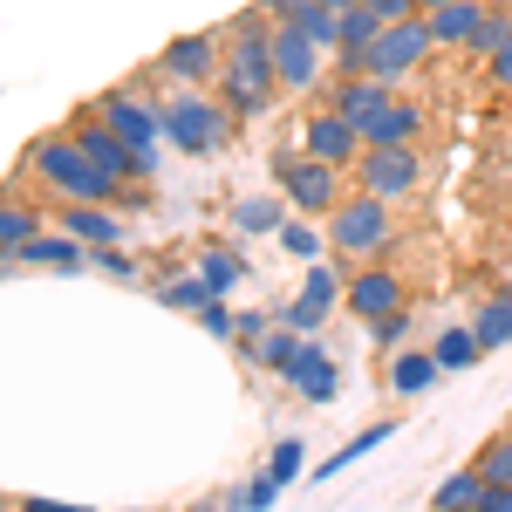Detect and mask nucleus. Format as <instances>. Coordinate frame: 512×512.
I'll use <instances>...</instances> for the list:
<instances>
[{
  "mask_svg": "<svg viewBox=\"0 0 512 512\" xmlns=\"http://www.w3.org/2000/svg\"><path fill=\"white\" fill-rule=\"evenodd\" d=\"M28 171H35L62 205H117V178H103L96 164L82 158V144L69 137V130L35 137V144H28Z\"/></svg>",
  "mask_w": 512,
  "mask_h": 512,
  "instance_id": "nucleus-1",
  "label": "nucleus"
},
{
  "mask_svg": "<svg viewBox=\"0 0 512 512\" xmlns=\"http://www.w3.org/2000/svg\"><path fill=\"white\" fill-rule=\"evenodd\" d=\"M321 233H328V260L369 267V260H383L396 246V205H383V198H369V192H349L321 219Z\"/></svg>",
  "mask_w": 512,
  "mask_h": 512,
  "instance_id": "nucleus-2",
  "label": "nucleus"
},
{
  "mask_svg": "<svg viewBox=\"0 0 512 512\" xmlns=\"http://www.w3.org/2000/svg\"><path fill=\"white\" fill-rule=\"evenodd\" d=\"M233 110L212 96V89H171L164 96V144H178L185 158H212L233 144Z\"/></svg>",
  "mask_w": 512,
  "mask_h": 512,
  "instance_id": "nucleus-3",
  "label": "nucleus"
},
{
  "mask_svg": "<svg viewBox=\"0 0 512 512\" xmlns=\"http://www.w3.org/2000/svg\"><path fill=\"white\" fill-rule=\"evenodd\" d=\"M89 110L110 123L123 144L137 151V158H158V151H164V96H158V89H151L144 76L110 82V89H103V96H96Z\"/></svg>",
  "mask_w": 512,
  "mask_h": 512,
  "instance_id": "nucleus-4",
  "label": "nucleus"
},
{
  "mask_svg": "<svg viewBox=\"0 0 512 512\" xmlns=\"http://www.w3.org/2000/svg\"><path fill=\"white\" fill-rule=\"evenodd\" d=\"M274 192L301 212V219H328L342 198L355 192L349 171H335V164H315L308 151H280L274 158Z\"/></svg>",
  "mask_w": 512,
  "mask_h": 512,
  "instance_id": "nucleus-5",
  "label": "nucleus"
},
{
  "mask_svg": "<svg viewBox=\"0 0 512 512\" xmlns=\"http://www.w3.org/2000/svg\"><path fill=\"white\" fill-rule=\"evenodd\" d=\"M424 178H431V164L417 144H376V151H362L349 164V185L369 198H383V205H403V198L424 192Z\"/></svg>",
  "mask_w": 512,
  "mask_h": 512,
  "instance_id": "nucleus-6",
  "label": "nucleus"
},
{
  "mask_svg": "<svg viewBox=\"0 0 512 512\" xmlns=\"http://www.w3.org/2000/svg\"><path fill=\"white\" fill-rule=\"evenodd\" d=\"M219 69H226V35H219V28H198V35L164 41V55L144 69V82H151V89H158V82H171V89H212Z\"/></svg>",
  "mask_w": 512,
  "mask_h": 512,
  "instance_id": "nucleus-7",
  "label": "nucleus"
},
{
  "mask_svg": "<svg viewBox=\"0 0 512 512\" xmlns=\"http://www.w3.org/2000/svg\"><path fill=\"white\" fill-rule=\"evenodd\" d=\"M431 55H437L431 21H424V14H410V21H390V28L376 35V48H369V76L390 82V89H403V82L417 76Z\"/></svg>",
  "mask_w": 512,
  "mask_h": 512,
  "instance_id": "nucleus-8",
  "label": "nucleus"
},
{
  "mask_svg": "<svg viewBox=\"0 0 512 512\" xmlns=\"http://www.w3.org/2000/svg\"><path fill=\"white\" fill-rule=\"evenodd\" d=\"M342 308H349V315L369 328V321H383V315H396V308H410V280L396 274L390 260L349 267V280H342Z\"/></svg>",
  "mask_w": 512,
  "mask_h": 512,
  "instance_id": "nucleus-9",
  "label": "nucleus"
},
{
  "mask_svg": "<svg viewBox=\"0 0 512 512\" xmlns=\"http://www.w3.org/2000/svg\"><path fill=\"white\" fill-rule=\"evenodd\" d=\"M342 280H349V267H342V260H315V267L301 274V287H294V301L280 308V328H294V335H315L321 321L342 308Z\"/></svg>",
  "mask_w": 512,
  "mask_h": 512,
  "instance_id": "nucleus-10",
  "label": "nucleus"
},
{
  "mask_svg": "<svg viewBox=\"0 0 512 512\" xmlns=\"http://www.w3.org/2000/svg\"><path fill=\"white\" fill-rule=\"evenodd\" d=\"M274 76H280V96H315L321 82H328V48L301 35L294 21H274Z\"/></svg>",
  "mask_w": 512,
  "mask_h": 512,
  "instance_id": "nucleus-11",
  "label": "nucleus"
},
{
  "mask_svg": "<svg viewBox=\"0 0 512 512\" xmlns=\"http://www.w3.org/2000/svg\"><path fill=\"white\" fill-rule=\"evenodd\" d=\"M294 151H308L315 164H335V171H349L355 158H362V137H355L349 117H335L328 103L321 110H308V117L294 123Z\"/></svg>",
  "mask_w": 512,
  "mask_h": 512,
  "instance_id": "nucleus-12",
  "label": "nucleus"
},
{
  "mask_svg": "<svg viewBox=\"0 0 512 512\" xmlns=\"http://www.w3.org/2000/svg\"><path fill=\"white\" fill-rule=\"evenodd\" d=\"M287 390L301 396V403H335V396H342V369H335V355L321 349L315 335H308V342H301V355H294Z\"/></svg>",
  "mask_w": 512,
  "mask_h": 512,
  "instance_id": "nucleus-13",
  "label": "nucleus"
},
{
  "mask_svg": "<svg viewBox=\"0 0 512 512\" xmlns=\"http://www.w3.org/2000/svg\"><path fill=\"white\" fill-rule=\"evenodd\" d=\"M437 383H444V362H437L424 342H410V349H396L390 362H383V390L390 396H431Z\"/></svg>",
  "mask_w": 512,
  "mask_h": 512,
  "instance_id": "nucleus-14",
  "label": "nucleus"
},
{
  "mask_svg": "<svg viewBox=\"0 0 512 512\" xmlns=\"http://www.w3.org/2000/svg\"><path fill=\"white\" fill-rule=\"evenodd\" d=\"M7 260H14V267H55V274H82V267H89V246H82V239H69V233H48V226H41V233L21 239Z\"/></svg>",
  "mask_w": 512,
  "mask_h": 512,
  "instance_id": "nucleus-15",
  "label": "nucleus"
},
{
  "mask_svg": "<svg viewBox=\"0 0 512 512\" xmlns=\"http://www.w3.org/2000/svg\"><path fill=\"white\" fill-rule=\"evenodd\" d=\"M48 219H55V233L82 239L89 253L123 239V212H117V205H62V212H48Z\"/></svg>",
  "mask_w": 512,
  "mask_h": 512,
  "instance_id": "nucleus-16",
  "label": "nucleus"
},
{
  "mask_svg": "<svg viewBox=\"0 0 512 512\" xmlns=\"http://www.w3.org/2000/svg\"><path fill=\"white\" fill-rule=\"evenodd\" d=\"M424 123H431V110H424V103L390 96V110L362 130V151H376V144H417V137H424Z\"/></svg>",
  "mask_w": 512,
  "mask_h": 512,
  "instance_id": "nucleus-17",
  "label": "nucleus"
},
{
  "mask_svg": "<svg viewBox=\"0 0 512 512\" xmlns=\"http://www.w3.org/2000/svg\"><path fill=\"white\" fill-rule=\"evenodd\" d=\"M485 7H492V0H451V7L424 14V21H431V41L465 55V48H472V35H478V21H485Z\"/></svg>",
  "mask_w": 512,
  "mask_h": 512,
  "instance_id": "nucleus-18",
  "label": "nucleus"
},
{
  "mask_svg": "<svg viewBox=\"0 0 512 512\" xmlns=\"http://www.w3.org/2000/svg\"><path fill=\"white\" fill-rule=\"evenodd\" d=\"M287 198L280 192H246V198H233V233H246V239H267V233H280L287 226Z\"/></svg>",
  "mask_w": 512,
  "mask_h": 512,
  "instance_id": "nucleus-19",
  "label": "nucleus"
},
{
  "mask_svg": "<svg viewBox=\"0 0 512 512\" xmlns=\"http://www.w3.org/2000/svg\"><path fill=\"white\" fill-rule=\"evenodd\" d=\"M472 335H478V349H485V355L512 342V287H492V294H478V308H472Z\"/></svg>",
  "mask_w": 512,
  "mask_h": 512,
  "instance_id": "nucleus-20",
  "label": "nucleus"
},
{
  "mask_svg": "<svg viewBox=\"0 0 512 512\" xmlns=\"http://www.w3.org/2000/svg\"><path fill=\"white\" fill-rule=\"evenodd\" d=\"M192 274L205 280V294H212V301H226V294H233V287L253 274V267H246V253H239V246H205Z\"/></svg>",
  "mask_w": 512,
  "mask_h": 512,
  "instance_id": "nucleus-21",
  "label": "nucleus"
},
{
  "mask_svg": "<svg viewBox=\"0 0 512 512\" xmlns=\"http://www.w3.org/2000/svg\"><path fill=\"white\" fill-rule=\"evenodd\" d=\"M280 253L287 260H301V267H315V260H328V233H321L315 219H301V212H287V226H280Z\"/></svg>",
  "mask_w": 512,
  "mask_h": 512,
  "instance_id": "nucleus-22",
  "label": "nucleus"
},
{
  "mask_svg": "<svg viewBox=\"0 0 512 512\" xmlns=\"http://www.w3.org/2000/svg\"><path fill=\"white\" fill-rule=\"evenodd\" d=\"M431 355L444 362V376H458V369H478V335H472V321H458V328H437L431 335Z\"/></svg>",
  "mask_w": 512,
  "mask_h": 512,
  "instance_id": "nucleus-23",
  "label": "nucleus"
},
{
  "mask_svg": "<svg viewBox=\"0 0 512 512\" xmlns=\"http://www.w3.org/2000/svg\"><path fill=\"white\" fill-rule=\"evenodd\" d=\"M506 41H512V7H506V0H492V7H485V21H478V35H472V48H465V55H472L478 69H485V62H492V55H499Z\"/></svg>",
  "mask_w": 512,
  "mask_h": 512,
  "instance_id": "nucleus-24",
  "label": "nucleus"
},
{
  "mask_svg": "<svg viewBox=\"0 0 512 512\" xmlns=\"http://www.w3.org/2000/svg\"><path fill=\"white\" fill-rule=\"evenodd\" d=\"M390 437H396V417H376V424H369V431H355L349 444H342V451H335V458H328V465H321V478L349 472L355 458H369V451H376V444H390Z\"/></svg>",
  "mask_w": 512,
  "mask_h": 512,
  "instance_id": "nucleus-25",
  "label": "nucleus"
},
{
  "mask_svg": "<svg viewBox=\"0 0 512 512\" xmlns=\"http://www.w3.org/2000/svg\"><path fill=\"white\" fill-rule=\"evenodd\" d=\"M48 219H41L35 205H21V198H0V253H14L21 239H35Z\"/></svg>",
  "mask_w": 512,
  "mask_h": 512,
  "instance_id": "nucleus-26",
  "label": "nucleus"
},
{
  "mask_svg": "<svg viewBox=\"0 0 512 512\" xmlns=\"http://www.w3.org/2000/svg\"><path fill=\"white\" fill-rule=\"evenodd\" d=\"M478 492H485V478L465 465V472H451V478H444V485L431 492V512H472V506H478Z\"/></svg>",
  "mask_w": 512,
  "mask_h": 512,
  "instance_id": "nucleus-27",
  "label": "nucleus"
},
{
  "mask_svg": "<svg viewBox=\"0 0 512 512\" xmlns=\"http://www.w3.org/2000/svg\"><path fill=\"white\" fill-rule=\"evenodd\" d=\"M472 472L485 478V485H512V431H499V437H485V444H478Z\"/></svg>",
  "mask_w": 512,
  "mask_h": 512,
  "instance_id": "nucleus-28",
  "label": "nucleus"
},
{
  "mask_svg": "<svg viewBox=\"0 0 512 512\" xmlns=\"http://www.w3.org/2000/svg\"><path fill=\"white\" fill-rule=\"evenodd\" d=\"M294 28L315 41V48H335V41H342V14H335V7H321V0H301Z\"/></svg>",
  "mask_w": 512,
  "mask_h": 512,
  "instance_id": "nucleus-29",
  "label": "nucleus"
},
{
  "mask_svg": "<svg viewBox=\"0 0 512 512\" xmlns=\"http://www.w3.org/2000/svg\"><path fill=\"white\" fill-rule=\"evenodd\" d=\"M369 342H376V349H383V355L410 349V342H417V308H396V315L369 321Z\"/></svg>",
  "mask_w": 512,
  "mask_h": 512,
  "instance_id": "nucleus-30",
  "label": "nucleus"
},
{
  "mask_svg": "<svg viewBox=\"0 0 512 512\" xmlns=\"http://www.w3.org/2000/svg\"><path fill=\"white\" fill-rule=\"evenodd\" d=\"M383 28H390V21L362 0V7H349V14H342V41H335V48H376V35H383Z\"/></svg>",
  "mask_w": 512,
  "mask_h": 512,
  "instance_id": "nucleus-31",
  "label": "nucleus"
},
{
  "mask_svg": "<svg viewBox=\"0 0 512 512\" xmlns=\"http://www.w3.org/2000/svg\"><path fill=\"white\" fill-rule=\"evenodd\" d=\"M301 342H308V335H294V328H267V342H260V369H274V376H287V369H294V355H301Z\"/></svg>",
  "mask_w": 512,
  "mask_h": 512,
  "instance_id": "nucleus-32",
  "label": "nucleus"
},
{
  "mask_svg": "<svg viewBox=\"0 0 512 512\" xmlns=\"http://www.w3.org/2000/svg\"><path fill=\"white\" fill-rule=\"evenodd\" d=\"M158 301H164V308H178V315H198L212 294H205V280H198V274H178V280H164V287H158Z\"/></svg>",
  "mask_w": 512,
  "mask_h": 512,
  "instance_id": "nucleus-33",
  "label": "nucleus"
},
{
  "mask_svg": "<svg viewBox=\"0 0 512 512\" xmlns=\"http://www.w3.org/2000/svg\"><path fill=\"white\" fill-rule=\"evenodd\" d=\"M301 465H308V444H301V437H274V451H267V478L294 485V478H301Z\"/></svg>",
  "mask_w": 512,
  "mask_h": 512,
  "instance_id": "nucleus-34",
  "label": "nucleus"
},
{
  "mask_svg": "<svg viewBox=\"0 0 512 512\" xmlns=\"http://www.w3.org/2000/svg\"><path fill=\"white\" fill-rule=\"evenodd\" d=\"M280 492H287V485H280V478H253V485H239V499H233V512H274L280 506Z\"/></svg>",
  "mask_w": 512,
  "mask_h": 512,
  "instance_id": "nucleus-35",
  "label": "nucleus"
},
{
  "mask_svg": "<svg viewBox=\"0 0 512 512\" xmlns=\"http://www.w3.org/2000/svg\"><path fill=\"white\" fill-rule=\"evenodd\" d=\"M198 328H205L212 342H233L239 315H233V308H226V301H205V308H198Z\"/></svg>",
  "mask_w": 512,
  "mask_h": 512,
  "instance_id": "nucleus-36",
  "label": "nucleus"
},
{
  "mask_svg": "<svg viewBox=\"0 0 512 512\" xmlns=\"http://www.w3.org/2000/svg\"><path fill=\"white\" fill-rule=\"evenodd\" d=\"M89 260H96V274H110V280H137V260H130V253H117V246H96Z\"/></svg>",
  "mask_w": 512,
  "mask_h": 512,
  "instance_id": "nucleus-37",
  "label": "nucleus"
},
{
  "mask_svg": "<svg viewBox=\"0 0 512 512\" xmlns=\"http://www.w3.org/2000/svg\"><path fill=\"white\" fill-rule=\"evenodd\" d=\"M485 82H492L499 96H512V41L499 48V55H492V62H485Z\"/></svg>",
  "mask_w": 512,
  "mask_h": 512,
  "instance_id": "nucleus-38",
  "label": "nucleus"
},
{
  "mask_svg": "<svg viewBox=\"0 0 512 512\" xmlns=\"http://www.w3.org/2000/svg\"><path fill=\"white\" fill-rule=\"evenodd\" d=\"M151 205V185H117V212H144Z\"/></svg>",
  "mask_w": 512,
  "mask_h": 512,
  "instance_id": "nucleus-39",
  "label": "nucleus"
},
{
  "mask_svg": "<svg viewBox=\"0 0 512 512\" xmlns=\"http://www.w3.org/2000/svg\"><path fill=\"white\" fill-rule=\"evenodd\" d=\"M369 7H376L383 21H410V14H417V0H369Z\"/></svg>",
  "mask_w": 512,
  "mask_h": 512,
  "instance_id": "nucleus-40",
  "label": "nucleus"
},
{
  "mask_svg": "<svg viewBox=\"0 0 512 512\" xmlns=\"http://www.w3.org/2000/svg\"><path fill=\"white\" fill-rule=\"evenodd\" d=\"M260 14H267V21H294V14H301V0H260Z\"/></svg>",
  "mask_w": 512,
  "mask_h": 512,
  "instance_id": "nucleus-41",
  "label": "nucleus"
},
{
  "mask_svg": "<svg viewBox=\"0 0 512 512\" xmlns=\"http://www.w3.org/2000/svg\"><path fill=\"white\" fill-rule=\"evenodd\" d=\"M21 512H69V506H55V499H28Z\"/></svg>",
  "mask_w": 512,
  "mask_h": 512,
  "instance_id": "nucleus-42",
  "label": "nucleus"
},
{
  "mask_svg": "<svg viewBox=\"0 0 512 512\" xmlns=\"http://www.w3.org/2000/svg\"><path fill=\"white\" fill-rule=\"evenodd\" d=\"M321 7H335V14H349V7H362V0H321Z\"/></svg>",
  "mask_w": 512,
  "mask_h": 512,
  "instance_id": "nucleus-43",
  "label": "nucleus"
},
{
  "mask_svg": "<svg viewBox=\"0 0 512 512\" xmlns=\"http://www.w3.org/2000/svg\"><path fill=\"white\" fill-rule=\"evenodd\" d=\"M185 512H219V506H185Z\"/></svg>",
  "mask_w": 512,
  "mask_h": 512,
  "instance_id": "nucleus-44",
  "label": "nucleus"
},
{
  "mask_svg": "<svg viewBox=\"0 0 512 512\" xmlns=\"http://www.w3.org/2000/svg\"><path fill=\"white\" fill-rule=\"evenodd\" d=\"M69 512H96V506H69Z\"/></svg>",
  "mask_w": 512,
  "mask_h": 512,
  "instance_id": "nucleus-45",
  "label": "nucleus"
},
{
  "mask_svg": "<svg viewBox=\"0 0 512 512\" xmlns=\"http://www.w3.org/2000/svg\"><path fill=\"white\" fill-rule=\"evenodd\" d=\"M506 512H512V485H506Z\"/></svg>",
  "mask_w": 512,
  "mask_h": 512,
  "instance_id": "nucleus-46",
  "label": "nucleus"
},
{
  "mask_svg": "<svg viewBox=\"0 0 512 512\" xmlns=\"http://www.w3.org/2000/svg\"><path fill=\"white\" fill-rule=\"evenodd\" d=\"M506 287H512V267H506Z\"/></svg>",
  "mask_w": 512,
  "mask_h": 512,
  "instance_id": "nucleus-47",
  "label": "nucleus"
},
{
  "mask_svg": "<svg viewBox=\"0 0 512 512\" xmlns=\"http://www.w3.org/2000/svg\"><path fill=\"white\" fill-rule=\"evenodd\" d=\"M130 512H137V506H130Z\"/></svg>",
  "mask_w": 512,
  "mask_h": 512,
  "instance_id": "nucleus-48",
  "label": "nucleus"
},
{
  "mask_svg": "<svg viewBox=\"0 0 512 512\" xmlns=\"http://www.w3.org/2000/svg\"><path fill=\"white\" fill-rule=\"evenodd\" d=\"M506 7H512V0H506Z\"/></svg>",
  "mask_w": 512,
  "mask_h": 512,
  "instance_id": "nucleus-49",
  "label": "nucleus"
},
{
  "mask_svg": "<svg viewBox=\"0 0 512 512\" xmlns=\"http://www.w3.org/2000/svg\"><path fill=\"white\" fill-rule=\"evenodd\" d=\"M472 512H478V506H472Z\"/></svg>",
  "mask_w": 512,
  "mask_h": 512,
  "instance_id": "nucleus-50",
  "label": "nucleus"
}]
</instances>
